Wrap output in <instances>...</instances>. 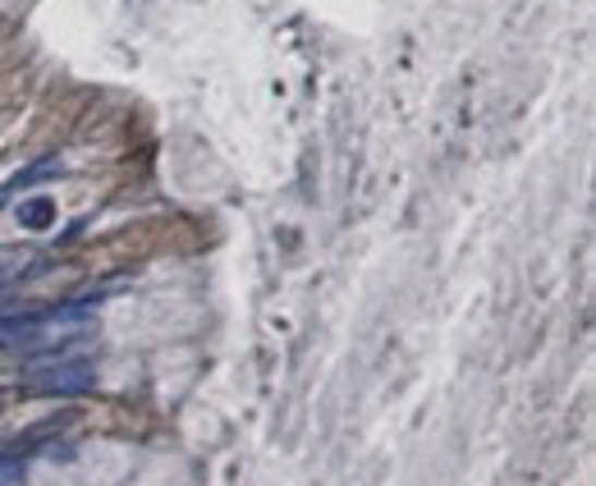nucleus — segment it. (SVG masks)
I'll use <instances>...</instances> for the list:
<instances>
[{
  "instance_id": "nucleus-1",
  "label": "nucleus",
  "mask_w": 596,
  "mask_h": 486,
  "mask_svg": "<svg viewBox=\"0 0 596 486\" xmlns=\"http://www.w3.org/2000/svg\"><path fill=\"white\" fill-rule=\"evenodd\" d=\"M93 381H97V367L87 359H47V363L28 367V377H24L33 394H83V390H93Z\"/></svg>"
},
{
  "instance_id": "nucleus-2",
  "label": "nucleus",
  "mask_w": 596,
  "mask_h": 486,
  "mask_svg": "<svg viewBox=\"0 0 596 486\" xmlns=\"http://www.w3.org/2000/svg\"><path fill=\"white\" fill-rule=\"evenodd\" d=\"M19 220H24L28 230H47L51 226V203H47V197H33V203L19 207Z\"/></svg>"
},
{
  "instance_id": "nucleus-3",
  "label": "nucleus",
  "mask_w": 596,
  "mask_h": 486,
  "mask_svg": "<svg viewBox=\"0 0 596 486\" xmlns=\"http://www.w3.org/2000/svg\"><path fill=\"white\" fill-rule=\"evenodd\" d=\"M14 477H24V459H19V454H0V482H14Z\"/></svg>"
}]
</instances>
